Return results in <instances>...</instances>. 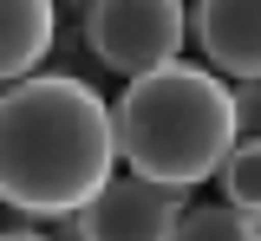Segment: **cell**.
I'll use <instances>...</instances> for the list:
<instances>
[{"label": "cell", "mask_w": 261, "mask_h": 241, "mask_svg": "<svg viewBox=\"0 0 261 241\" xmlns=\"http://www.w3.org/2000/svg\"><path fill=\"white\" fill-rule=\"evenodd\" d=\"M196 46L235 85L261 78V0H196Z\"/></svg>", "instance_id": "5b68a950"}, {"label": "cell", "mask_w": 261, "mask_h": 241, "mask_svg": "<svg viewBox=\"0 0 261 241\" xmlns=\"http://www.w3.org/2000/svg\"><path fill=\"white\" fill-rule=\"evenodd\" d=\"M0 241H46V235H33V228H13V235H0Z\"/></svg>", "instance_id": "30bf717a"}, {"label": "cell", "mask_w": 261, "mask_h": 241, "mask_svg": "<svg viewBox=\"0 0 261 241\" xmlns=\"http://www.w3.org/2000/svg\"><path fill=\"white\" fill-rule=\"evenodd\" d=\"M53 46V0H0V85L33 78Z\"/></svg>", "instance_id": "8992f818"}, {"label": "cell", "mask_w": 261, "mask_h": 241, "mask_svg": "<svg viewBox=\"0 0 261 241\" xmlns=\"http://www.w3.org/2000/svg\"><path fill=\"white\" fill-rule=\"evenodd\" d=\"M176 241H261V222H248L235 202H216V208H190Z\"/></svg>", "instance_id": "ba28073f"}, {"label": "cell", "mask_w": 261, "mask_h": 241, "mask_svg": "<svg viewBox=\"0 0 261 241\" xmlns=\"http://www.w3.org/2000/svg\"><path fill=\"white\" fill-rule=\"evenodd\" d=\"M85 46L118 78H144V72L176 66L183 0H92L85 7Z\"/></svg>", "instance_id": "3957f363"}, {"label": "cell", "mask_w": 261, "mask_h": 241, "mask_svg": "<svg viewBox=\"0 0 261 241\" xmlns=\"http://www.w3.org/2000/svg\"><path fill=\"white\" fill-rule=\"evenodd\" d=\"M85 7H92V0H85Z\"/></svg>", "instance_id": "8fae6325"}, {"label": "cell", "mask_w": 261, "mask_h": 241, "mask_svg": "<svg viewBox=\"0 0 261 241\" xmlns=\"http://www.w3.org/2000/svg\"><path fill=\"white\" fill-rule=\"evenodd\" d=\"M111 104L79 78H20L0 92V202L65 222L111 183Z\"/></svg>", "instance_id": "6da1fadb"}, {"label": "cell", "mask_w": 261, "mask_h": 241, "mask_svg": "<svg viewBox=\"0 0 261 241\" xmlns=\"http://www.w3.org/2000/svg\"><path fill=\"white\" fill-rule=\"evenodd\" d=\"M235 137L261 143V78H242L235 85Z\"/></svg>", "instance_id": "9c48e42d"}, {"label": "cell", "mask_w": 261, "mask_h": 241, "mask_svg": "<svg viewBox=\"0 0 261 241\" xmlns=\"http://www.w3.org/2000/svg\"><path fill=\"white\" fill-rule=\"evenodd\" d=\"M216 176H222V202H235L248 222H261V143L235 137V150H228V163Z\"/></svg>", "instance_id": "52a82bcc"}, {"label": "cell", "mask_w": 261, "mask_h": 241, "mask_svg": "<svg viewBox=\"0 0 261 241\" xmlns=\"http://www.w3.org/2000/svg\"><path fill=\"white\" fill-rule=\"evenodd\" d=\"M183 196L190 189L150 183V176L130 170V176H111L72 222H79V241H176L183 215H190Z\"/></svg>", "instance_id": "277c9868"}, {"label": "cell", "mask_w": 261, "mask_h": 241, "mask_svg": "<svg viewBox=\"0 0 261 241\" xmlns=\"http://www.w3.org/2000/svg\"><path fill=\"white\" fill-rule=\"evenodd\" d=\"M111 131H118V157L137 176L196 189L235 150V92L196 66L144 72L124 78V98L111 104Z\"/></svg>", "instance_id": "7a4b0ae2"}]
</instances>
